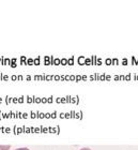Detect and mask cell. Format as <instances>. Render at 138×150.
<instances>
[{"instance_id":"cell-1","label":"cell","mask_w":138,"mask_h":150,"mask_svg":"<svg viewBox=\"0 0 138 150\" xmlns=\"http://www.w3.org/2000/svg\"><path fill=\"white\" fill-rule=\"evenodd\" d=\"M11 148L10 145H0V150H9Z\"/></svg>"},{"instance_id":"cell-2","label":"cell","mask_w":138,"mask_h":150,"mask_svg":"<svg viewBox=\"0 0 138 150\" xmlns=\"http://www.w3.org/2000/svg\"><path fill=\"white\" fill-rule=\"evenodd\" d=\"M15 150H29L28 148H17V149H15Z\"/></svg>"},{"instance_id":"cell-3","label":"cell","mask_w":138,"mask_h":150,"mask_svg":"<svg viewBox=\"0 0 138 150\" xmlns=\"http://www.w3.org/2000/svg\"><path fill=\"white\" fill-rule=\"evenodd\" d=\"M80 150H91V149H90V148H82Z\"/></svg>"}]
</instances>
